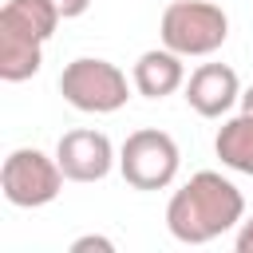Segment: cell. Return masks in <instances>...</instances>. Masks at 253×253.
<instances>
[{"mask_svg": "<svg viewBox=\"0 0 253 253\" xmlns=\"http://www.w3.org/2000/svg\"><path fill=\"white\" fill-rule=\"evenodd\" d=\"M241 217H245V198L217 170H198L166 202V229L182 245H206L229 233L233 225H241Z\"/></svg>", "mask_w": 253, "mask_h": 253, "instance_id": "obj_1", "label": "cell"}, {"mask_svg": "<svg viewBox=\"0 0 253 253\" xmlns=\"http://www.w3.org/2000/svg\"><path fill=\"white\" fill-rule=\"evenodd\" d=\"M130 87L126 83V71L115 67L111 59H95V55H79L63 67L59 75V95L83 111V115H115L126 107L130 99Z\"/></svg>", "mask_w": 253, "mask_h": 253, "instance_id": "obj_2", "label": "cell"}, {"mask_svg": "<svg viewBox=\"0 0 253 253\" xmlns=\"http://www.w3.org/2000/svg\"><path fill=\"white\" fill-rule=\"evenodd\" d=\"M158 36L182 59H190V55H213L229 40V16L217 4H210V0H174L162 12Z\"/></svg>", "mask_w": 253, "mask_h": 253, "instance_id": "obj_3", "label": "cell"}, {"mask_svg": "<svg viewBox=\"0 0 253 253\" xmlns=\"http://www.w3.org/2000/svg\"><path fill=\"white\" fill-rule=\"evenodd\" d=\"M178 142L158 126L130 130L126 142L119 146V174L134 190H166L178 178Z\"/></svg>", "mask_w": 253, "mask_h": 253, "instance_id": "obj_4", "label": "cell"}, {"mask_svg": "<svg viewBox=\"0 0 253 253\" xmlns=\"http://www.w3.org/2000/svg\"><path fill=\"white\" fill-rule=\"evenodd\" d=\"M63 178L67 174L59 170V158H47L36 146H16L0 166V190L20 210H40L55 202L63 190Z\"/></svg>", "mask_w": 253, "mask_h": 253, "instance_id": "obj_5", "label": "cell"}, {"mask_svg": "<svg viewBox=\"0 0 253 253\" xmlns=\"http://www.w3.org/2000/svg\"><path fill=\"white\" fill-rule=\"evenodd\" d=\"M55 158H59V170L67 174V182H103L111 174V166L119 162L111 138L91 126L67 130L55 142Z\"/></svg>", "mask_w": 253, "mask_h": 253, "instance_id": "obj_6", "label": "cell"}, {"mask_svg": "<svg viewBox=\"0 0 253 253\" xmlns=\"http://www.w3.org/2000/svg\"><path fill=\"white\" fill-rule=\"evenodd\" d=\"M186 103L202 115V119H221L233 111V103H241V79L229 63H202L194 67V75L186 79Z\"/></svg>", "mask_w": 253, "mask_h": 253, "instance_id": "obj_7", "label": "cell"}, {"mask_svg": "<svg viewBox=\"0 0 253 253\" xmlns=\"http://www.w3.org/2000/svg\"><path fill=\"white\" fill-rule=\"evenodd\" d=\"M130 83L138 95L146 99H166L174 95L178 87H186V63L178 51H170L166 43L162 47H150L134 59V71H130Z\"/></svg>", "mask_w": 253, "mask_h": 253, "instance_id": "obj_8", "label": "cell"}, {"mask_svg": "<svg viewBox=\"0 0 253 253\" xmlns=\"http://www.w3.org/2000/svg\"><path fill=\"white\" fill-rule=\"evenodd\" d=\"M43 63V40L0 24V79L4 83H24L40 71Z\"/></svg>", "mask_w": 253, "mask_h": 253, "instance_id": "obj_9", "label": "cell"}, {"mask_svg": "<svg viewBox=\"0 0 253 253\" xmlns=\"http://www.w3.org/2000/svg\"><path fill=\"white\" fill-rule=\"evenodd\" d=\"M213 154L221 158V166L253 178V115L241 111V115L225 119L213 138Z\"/></svg>", "mask_w": 253, "mask_h": 253, "instance_id": "obj_10", "label": "cell"}, {"mask_svg": "<svg viewBox=\"0 0 253 253\" xmlns=\"http://www.w3.org/2000/svg\"><path fill=\"white\" fill-rule=\"evenodd\" d=\"M59 20H63V12L55 8V0H4V8H0V24L20 28L43 43L55 36Z\"/></svg>", "mask_w": 253, "mask_h": 253, "instance_id": "obj_11", "label": "cell"}, {"mask_svg": "<svg viewBox=\"0 0 253 253\" xmlns=\"http://www.w3.org/2000/svg\"><path fill=\"white\" fill-rule=\"evenodd\" d=\"M87 249L115 253V241H111V237H99V233H87V237H75V241H71V253H87Z\"/></svg>", "mask_w": 253, "mask_h": 253, "instance_id": "obj_12", "label": "cell"}, {"mask_svg": "<svg viewBox=\"0 0 253 253\" xmlns=\"http://www.w3.org/2000/svg\"><path fill=\"white\" fill-rule=\"evenodd\" d=\"M233 245H237V253H253V217H245V221H241V229H237Z\"/></svg>", "mask_w": 253, "mask_h": 253, "instance_id": "obj_13", "label": "cell"}, {"mask_svg": "<svg viewBox=\"0 0 253 253\" xmlns=\"http://www.w3.org/2000/svg\"><path fill=\"white\" fill-rule=\"evenodd\" d=\"M55 8L63 12V20H75V16H83L91 8V0H55Z\"/></svg>", "mask_w": 253, "mask_h": 253, "instance_id": "obj_14", "label": "cell"}, {"mask_svg": "<svg viewBox=\"0 0 253 253\" xmlns=\"http://www.w3.org/2000/svg\"><path fill=\"white\" fill-rule=\"evenodd\" d=\"M241 111H245V115H253V87H245V91H241Z\"/></svg>", "mask_w": 253, "mask_h": 253, "instance_id": "obj_15", "label": "cell"}]
</instances>
